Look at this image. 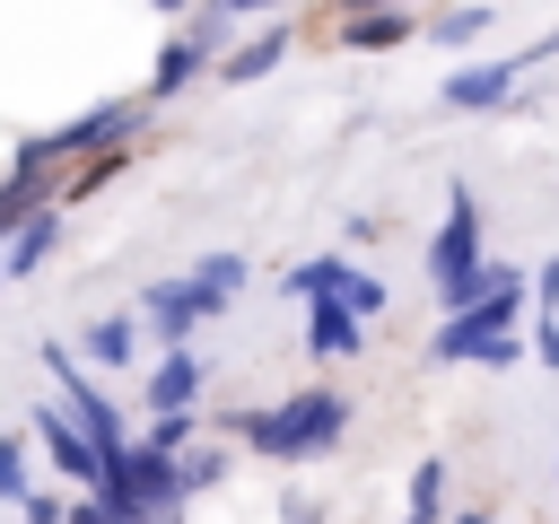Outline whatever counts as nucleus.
<instances>
[{
    "instance_id": "obj_14",
    "label": "nucleus",
    "mask_w": 559,
    "mask_h": 524,
    "mask_svg": "<svg viewBox=\"0 0 559 524\" xmlns=\"http://www.w3.org/2000/svg\"><path fill=\"white\" fill-rule=\"evenodd\" d=\"M70 349H79L87 367H140V314H96Z\"/></svg>"
},
{
    "instance_id": "obj_17",
    "label": "nucleus",
    "mask_w": 559,
    "mask_h": 524,
    "mask_svg": "<svg viewBox=\"0 0 559 524\" xmlns=\"http://www.w3.org/2000/svg\"><path fill=\"white\" fill-rule=\"evenodd\" d=\"M341 271H349V253H314V262H288V271H280V297H297V306H314V297H341Z\"/></svg>"
},
{
    "instance_id": "obj_23",
    "label": "nucleus",
    "mask_w": 559,
    "mask_h": 524,
    "mask_svg": "<svg viewBox=\"0 0 559 524\" xmlns=\"http://www.w3.org/2000/svg\"><path fill=\"white\" fill-rule=\"evenodd\" d=\"M192 437H201V410H183V419H148V428H140V445H157V454H192Z\"/></svg>"
},
{
    "instance_id": "obj_3",
    "label": "nucleus",
    "mask_w": 559,
    "mask_h": 524,
    "mask_svg": "<svg viewBox=\"0 0 559 524\" xmlns=\"http://www.w3.org/2000/svg\"><path fill=\"white\" fill-rule=\"evenodd\" d=\"M524 306H533V271L515 262L498 297H480V306H463V314H445L428 332V367H515V358H533L524 332H515Z\"/></svg>"
},
{
    "instance_id": "obj_16",
    "label": "nucleus",
    "mask_w": 559,
    "mask_h": 524,
    "mask_svg": "<svg viewBox=\"0 0 559 524\" xmlns=\"http://www.w3.org/2000/svg\"><path fill=\"white\" fill-rule=\"evenodd\" d=\"M419 35V17L411 9H376V17H341V44L349 52H393V44H411Z\"/></svg>"
},
{
    "instance_id": "obj_9",
    "label": "nucleus",
    "mask_w": 559,
    "mask_h": 524,
    "mask_svg": "<svg viewBox=\"0 0 559 524\" xmlns=\"http://www.w3.org/2000/svg\"><path fill=\"white\" fill-rule=\"evenodd\" d=\"M114 480L131 489V507L148 515V524H183V480H175V454H157V445H140L131 437V454H114Z\"/></svg>"
},
{
    "instance_id": "obj_13",
    "label": "nucleus",
    "mask_w": 559,
    "mask_h": 524,
    "mask_svg": "<svg viewBox=\"0 0 559 524\" xmlns=\"http://www.w3.org/2000/svg\"><path fill=\"white\" fill-rule=\"evenodd\" d=\"M306 349H314V358H358V349H367V323H358L341 297H314V306H306Z\"/></svg>"
},
{
    "instance_id": "obj_25",
    "label": "nucleus",
    "mask_w": 559,
    "mask_h": 524,
    "mask_svg": "<svg viewBox=\"0 0 559 524\" xmlns=\"http://www.w3.org/2000/svg\"><path fill=\"white\" fill-rule=\"evenodd\" d=\"M524 349H533L542 367H559V314H533V332H524Z\"/></svg>"
},
{
    "instance_id": "obj_28",
    "label": "nucleus",
    "mask_w": 559,
    "mask_h": 524,
    "mask_svg": "<svg viewBox=\"0 0 559 524\" xmlns=\"http://www.w3.org/2000/svg\"><path fill=\"white\" fill-rule=\"evenodd\" d=\"M61 524H114V515H105V498H70V507H61Z\"/></svg>"
},
{
    "instance_id": "obj_11",
    "label": "nucleus",
    "mask_w": 559,
    "mask_h": 524,
    "mask_svg": "<svg viewBox=\"0 0 559 524\" xmlns=\"http://www.w3.org/2000/svg\"><path fill=\"white\" fill-rule=\"evenodd\" d=\"M280 61H288V17L253 26L245 44H227V52H218V87H253V79H271Z\"/></svg>"
},
{
    "instance_id": "obj_1",
    "label": "nucleus",
    "mask_w": 559,
    "mask_h": 524,
    "mask_svg": "<svg viewBox=\"0 0 559 524\" xmlns=\"http://www.w3.org/2000/svg\"><path fill=\"white\" fill-rule=\"evenodd\" d=\"M218 428H227L245 454H262V463H314V454H332V445L349 437V393L306 384V393H280V402L227 410Z\"/></svg>"
},
{
    "instance_id": "obj_15",
    "label": "nucleus",
    "mask_w": 559,
    "mask_h": 524,
    "mask_svg": "<svg viewBox=\"0 0 559 524\" xmlns=\"http://www.w3.org/2000/svg\"><path fill=\"white\" fill-rule=\"evenodd\" d=\"M52 245H61V210H35L17 236H9V253H0V271L9 279H35L44 262H52Z\"/></svg>"
},
{
    "instance_id": "obj_31",
    "label": "nucleus",
    "mask_w": 559,
    "mask_h": 524,
    "mask_svg": "<svg viewBox=\"0 0 559 524\" xmlns=\"http://www.w3.org/2000/svg\"><path fill=\"white\" fill-rule=\"evenodd\" d=\"M148 9H166V17H192V9H201V0H148Z\"/></svg>"
},
{
    "instance_id": "obj_26",
    "label": "nucleus",
    "mask_w": 559,
    "mask_h": 524,
    "mask_svg": "<svg viewBox=\"0 0 559 524\" xmlns=\"http://www.w3.org/2000/svg\"><path fill=\"white\" fill-rule=\"evenodd\" d=\"M533 306H542V314H559V253H550V262H533Z\"/></svg>"
},
{
    "instance_id": "obj_19",
    "label": "nucleus",
    "mask_w": 559,
    "mask_h": 524,
    "mask_svg": "<svg viewBox=\"0 0 559 524\" xmlns=\"http://www.w3.org/2000/svg\"><path fill=\"white\" fill-rule=\"evenodd\" d=\"M489 17H498L489 0H463V9H437V17H428V44H445V52H463V44H480V35H489Z\"/></svg>"
},
{
    "instance_id": "obj_4",
    "label": "nucleus",
    "mask_w": 559,
    "mask_h": 524,
    "mask_svg": "<svg viewBox=\"0 0 559 524\" xmlns=\"http://www.w3.org/2000/svg\"><path fill=\"white\" fill-rule=\"evenodd\" d=\"M131 131H140V96H114V105H87V114H70V122H52V131H26V140L9 148V166H26V175L96 166V157H122Z\"/></svg>"
},
{
    "instance_id": "obj_5",
    "label": "nucleus",
    "mask_w": 559,
    "mask_h": 524,
    "mask_svg": "<svg viewBox=\"0 0 559 524\" xmlns=\"http://www.w3.org/2000/svg\"><path fill=\"white\" fill-rule=\"evenodd\" d=\"M44 376L61 384V410L79 419V437L114 463V454H131V419H122V402L114 393H96V376H87V358L70 349V341H44Z\"/></svg>"
},
{
    "instance_id": "obj_18",
    "label": "nucleus",
    "mask_w": 559,
    "mask_h": 524,
    "mask_svg": "<svg viewBox=\"0 0 559 524\" xmlns=\"http://www.w3.org/2000/svg\"><path fill=\"white\" fill-rule=\"evenodd\" d=\"M402 524H445V454H419L411 463V507Z\"/></svg>"
},
{
    "instance_id": "obj_30",
    "label": "nucleus",
    "mask_w": 559,
    "mask_h": 524,
    "mask_svg": "<svg viewBox=\"0 0 559 524\" xmlns=\"http://www.w3.org/2000/svg\"><path fill=\"white\" fill-rule=\"evenodd\" d=\"M445 524H498V515H489V507H463V515H445Z\"/></svg>"
},
{
    "instance_id": "obj_21",
    "label": "nucleus",
    "mask_w": 559,
    "mask_h": 524,
    "mask_svg": "<svg viewBox=\"0 0 559 524\" xmlns=\"http://www.w3.org/2000/svg\"><path fill=\"white\" fill-rule=\"evenodd\" d=\"M26 445H35L26 428H0V507H17V498L35 489V480H26Z\"/></svg>"
},
{
    "instance_id": "obj_22",
    "label": "nucleus",
    "mask_w": 559,
    "mask_h": 524,
    "mask_svg": "<svg viewBox=\"0 0 559 524\" xmlns=\"http://www.w3.org/2000/svg\"><path fill=\"white\" fill-rule=\"evenodd\" d=\"M341 306H349V314H358V323H376V314H384V279H376V271H358V262H349V271H341Z\"/></svg>"
},
{
    "instance_id": "obj_7",
    "label": "nucleus",
    "mask_w": 559,
    "mask_h": 524,
    "mask_svg": "<svg viewBox=\"0 0 559 524\" xmlns=\"http://www.w3.org/2000/svg\"><path fill=\"white\" fill-rule=\"evenodd\" d=\"M480 262H489V245H480V192L454 183V192H445V218H437V236H428V279L445 288V279H463V271H480Z\"/></svg>"
},
{
    "instance_id": "obj_24",
    "label": "nucleus",
    "mask_w": 559,
    "mask_h": 524,
    "mask_svg": "<svg viewBox=\"0 0 559 524\" xmlns=\"http://www.w3.org/2000/svg\"><path fill=\"white\" fill-rule=\"evenodd\" d=\"M61 507H70L61 489H26V498H17V524H61Z\"/></svg>"
},
{
    "instance_id": "obj_29",
    "label": "nucleus",
    "mask_w": 559,
    "mask_h": 524,
    "mask_svg": "<svg viewBox=\"0 0 559 524\" xmlns=\"http://www.w3.org/2000/svg\"><path fill=\"white\" fill-rule=\"evenodd\" d=\"M376 9H419V0H341V17H376Z\"/></svg>"
},
{
    "instance_id": "obj_32",
    "label": "nucleus",
    "mask_w": 559,
    "mask_h": 524,
    "mask_svg": "<svg viewBox=\"0 0 559 524\" xmlns=\"http://www.w3.org/2000/svg\"><path fill=\"white\" fill-rule=\"evenodd\" d=\"M0 288H9V271H0Z\"/></svg>"
},
{
    "instance_id": "obj_12",
    "label": "nucleus",
    "mask_w": 559,
    "mask_h": 524,
    "mask_svg": "<svg viewBox=\"0 0 559 524\" xmlns=\"http://www.w3.org/2000/svg\"><path fill=\"white\" fill-rule=\"evenodd\" d=\"M210 61H218V52H210L192 26H183V35H166V44H157V70H148V87H140V105H166V96H183V87H192Z\"/></svg>"
},
{
    "instance_id": "obj_27",
    "label": "nucleus",
    "mask_w": 559,
    "mask_h": 524,
    "mask_svg": "<svg viewBox=\"0 0 559 524\" xmlns=\"http://www.w3.org/2000/svg\"><path fill=\"white\" fill-rule=\"evenodd\" d=\"M210 9H218V17H227V26H236V17H262V26H271V17H280V9H288V0H210Z\"/></svg>"
},
{
    "instance_id": "obj_8",
    "label": "nucleus",
    "mask_w": 559,
    "mask_h": 524,
    "mask_svg": "<svg viewBox=\"0 0 559 524\" xmlns=\"http://www.w3.org/2000/svg\"><path fill=\"white\" fill-rule=\"evenodd\" d=\"M26 437H35L44 454H52V472L70 480V498H87V489H105V472H114V463H105V454H96V445L79 437V419H70L61 402H35V419H26Z\"/></svg>"
},
{
    "instance_id": "obj_10",
    "label": "nucleus",
    "mask_w": 559,
    "mask_h": 524,
    "mask_svg": "<svg viewBox=\"0 0 559 524\" xmlns=\"http://www.w3.org/2000/svg\"><path fill=\"white\" fill-rule=\"evenodd\" d=\"M201 393H210V358L201 349H157V367L140 384V410L148 419H183V410H201Z\"/></svg>"
},
{
    "instance_id": "obj_20",
    "label": "nucleus",
    "mask_w": 559,
    "mask_h": 524,
    "mask_svg": "<svg viewBox=\"0 0 559 524\" xmlns=\"http://www.w3.org/2000/svg\"><path fill=\"white\" fill-rule=\"evenodd\" d=\"M227 445H192V454H175V480H183V498H210L218 480H227Z\"/></svg>"
},
{
    "instance_id": "obj_2",
    "label": "nucleus",
    "mask_w": 559,
    "mask_h": 524,
    "mask_svg": "<svg viewBox=\"0 0 559 524\" xmlns=\"http://www.w3.org/2000/svg\"><path fill=\"white\" fill-rule=\"evenodd\" d=\"M245 279H253V262L245 253H201L192 271H175V279H148L140 288V332H157V349H192V332L210 323V314H227L236 297H245Z\"/></svg>"
},
{
    "instance_id": "obj_6",
    "label": "nucleus",
    "mask_w": 559,
    "mask_h": 524,
    "mask_svg": "<svg viewBox=\"0 0 559 524\" xmlns=\"http://www.w3.org/2000/svg\"><path fill=\"white\" fill-rule=\"evenodd\" d=\"M542 61H559V26L550 35H533L524 52H507V61H463V70H445L437 79V96L454 105V114H489V105H507L515 96V79L524 70H542Z\"/></svg>"
}]
</instances>
